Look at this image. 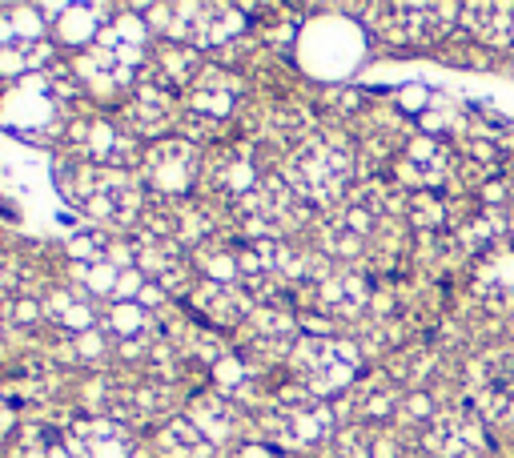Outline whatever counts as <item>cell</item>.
Returning a JSON list of instances; mask_svg holds the SVG:
<instances>
[{
    "mask_svg": "<svg viewBox=\"0 0 514 458\" xmlns=\"http://www.w3.org/2000/svg\"><path fill=\"white\" fill-rule=\"evenodd\" d=\"M61 185L97 221H133L141 213V185L121 169H101V165L65 169Z\"/></svg>",
    "mask_w": 514,
    "mask_h": 458,
    "instance_id": "1",
    "label": "cell"
},
{
    "mask_svg": "<svg viewBox=\"0 0 514 458\" xmlns=\"http://www.w3.org/2000/svg\"><path fill=\"white\" fill-rule=\"evenodd\" d=\"M145 61V29L133 17L109 21L105 33L81 53L77 69L93 89H117L133 77V69Z\"/></svg>",
    "mask_w": 514,
    "mask_h": 458,
    "instance_id": "2",
    "label": "cell"
},
{
    "mask_svg": "<svg viewBox=\"0 0 514 458\" xmlns=\"http://www.w3.org/2000/svg\"><path fill=\"white\" fill-rule=\"evenodd\" d=\"M350 153L330 145V141H310L302 145L290 165H286V185L306 197V201H334L342 189H346V177H350Z\"/></svg>",
    "mask_w": 514,
    "mask_h": 458,
    "instance_id": "3",
    "label": "cell"
},
{
    "mask_svg": "<svg viewBox=\"0 0 514 458\" xmlns=\"http://www.w3.org/2000/svg\"><path fill=\"white\" fill-rule=\"evenodd\" d=\"M153 25L181 41L185 49H205V45H221L229 37H237L245 29L241 13L229 9V5H165V9H153Z\"/></svg>",
    "mask_w": 514,
    "mask_h": 458,
    "instance_id": "4",
    "label": "cell"
},
{
    "mask_svg": "<svg viewBox=\"0 0 514 458\" xmlns=\"http://www.w3.org/2000/svg\"><path fill=\"white\" fill-rule=\"evenodd\" d=\"M290 358H294L306 390L318 394V398L350 386L354 374H358V362H362L358 346L354 342H338V338H302Z\"/></svg>",
    "mask_w": 514,
    "mask_h": 458,
    "instance_id": "5",
    "label": "cell"
},
{
    "mask_svg": "<svg viewBox=\"0 0 514 458\" xmlns=\"http://www.w3.org/2000/svg\"><path fill=\"white\" fill-rule=\"evenodd\" d=\"M266 422H270V430H274L286 446H314V442L330 438V430H334V410L322 406V398L310 394V390H282Z\"/></svg>",
    "mask_w": 514,
    "mask_h": 458,
    "instance_id": "6",
    "label": "cell"
},
{
    "mask_svg": "<svg viewBox=\"0 0 514 458\" xmlns=\"http://www.w3.org/2000/svg\"><path fill=\"white\" fill-rule=\"evenodd\" d=\"M241 217L249 225V234L278 238L290 225L302 221V205H298V193L286 185V177H274L241 197Z\"/></svg>",
    "mask_w": 514,
    "mask_h": 458,
    "instance_id": "7",
    "label": "cell"
},
{
    "mask_svg": "<svg viewBox=\"0 0 514 458\" xmlns=\"http://www.w3.org/2000/svg\"><path fill=\"white\" fill-rule=\"evenodd\" d=\"M41 13L37 9H0V73H21L37 65L41 49Z\"/></svg>",
    "mask_w": 514,
    "mask_h": 458,
    "instance_id": "8",
    "label": "cell"
},
{
    "mask_svg": "<svg viewBox=\"0 0 514 458\" xmlns=\"http://www.w3.org/2000/svg\"><path fill=\"white\" fill-rule=\"evenodd\" d=\"M69 141L73 149H81L89 161L97 165H109V169H121L137 157V145L129 137V129L113 125V121H101V117H89V121H77L69 129Z\"/></svg>",
    "mask_w": 514,
    "mask_h": 458,
    "instance_id": "9",
    "label": "cell"
},
{
    "mask_svg": "<svg viewBox=\"0 0 514 458\" xmlns=\"http://www.w3.org/2000/svg\"><path fill=\"white\" fill-rule=\"evenodd\" d=\"M145 177L161 193H185L197 177V149L189 141H157L145 153Z\"/></svg>",
    "mask_w": 514,
    "mask_h": 458,
    "instance_id": "10",
    "label": "cell"
},
{
    "mask_svg": "<svg viewBox=\"0 0 514 458\" xmlns=\"http://www.w3.org/2000/svg\"><path fill=\"white\" fill-rule=\"evenodd\" d=\"M193 306H197V314H201L205 322H213V326H237V322H249V318H253L249 298H245L233 282H213V278L197 282Z\"/></svg>",
    "mask_w": 514,
    "mask_h": 458,
    "instance_id": "11",
    "label": "cell"
},
{
    "mask_svg": "<svg viewBox=\"0 0 514 458\" xmlns=\"http://www.w3.org/2000/svg\"><path fill=\"white\" fill-rule=\"evenodd\" d=\"M77 458H133V438L117 422H81L73 430Z\"/></svg>",
    "mask_w": 514,
    "mask_h": 458,
    "instance_id": "12",
    "label": "cell"
},
{
    "mask_svg": "<svg viewBox=\"0 0 514 458\" xmlns=\"http://www.w3.org/2000/svg\"><path fill=\"white\" fill-rule=\"evenodd\" d=\"M233 101H237V81L225 77L221 69H205L201 81H197L193 93H189L193 113L205 117V121H225L229 109H233Z\"/></svg>",
    "mask_w": 514,
    "mask_h": 458,
    "instance_id": "13",
    "label": "cell"
},
{
    "mask_svg": "<svg viewBox=\"0 0 514 458\" xmlns=\"http://www.w3.org/2000/svg\"><path fill=\"white\" fill-rule=\"evenodd\" d=\"M157 446H161L165 458H209L217 442H213L193 418H173V422L161 430Z\"/></svg>",
    "mask_w": 514,
    "mask_h": 458,
    "instance_id": "14",
    "label": "cell"
},
{
    "mask_svg": "<svg viewBox=\"0 0 514 458\" xmlns=\"http://www.w3.org/2000/svg\"><path fill=\"white\" fill-rule=\"evenodd\" d=\"M253 326V350L262 354H294V322L282 310H257L249 318Z\"/></svg>",
    "mask_w": 514,
    "mask_h": 458,
    "instance_id": "15",
    "label": "cell"
},
{
    "mask_svg": "<svg viewBox=\"0 0 514 458\" xmlns=\"http://www.w3.org/2000/svg\"><path fill=\"white\" fill-rule=\"evenodd\" d=\"M322 302L330 310H338V314H358L370 302V286L358 274H330L322 282Z\"/></svg>",
    "mask_w": 514,
    "mask_h": 458,
    "instance_id": "16",
    "label": "cell"
},
{
    "mask_svg": "<svg viewBox=\"0 0 514 458\" xmlns=\"http://www.w3.org/2000/svg\"><path fill=\"white\" fill-rule=\"evenodd\" d=\"M57 33H61V41L65 45H93L101 33H105V21H101V9H93V5H69V9H61V25H57Z\"/></svg>",
    "mask_w": 514,
    "mask_h": 458,
    "instance_id": "17",
    "label": "cell"
},
{
    "mask_svg": "<svg viewBox=\"0 0 514 458\" xmlns=\"http://www.w3.org/2000/svg\"><path fill=\"white\" fill-rule=\"evenodd\" d=\"M129 117H133V129H137V133H161V129L169 125V93L157 89V85H145V89L137 93ZM129 117H125V121H129Z\"/></svg>",
    "mask_w": 514,
    "mask_h": 458,
    "instance_id": "18",
    "label": "cell"
},
{
    "mask_svg": "<svg viewBox=\"0 0 514 458\" xmlns=\"http://www.w3.org/2000/svg\"><path fill=\"white\" fill-rule=\"evenodd\" d=\"M209 177H213L221 189H233V193H249V189L262 185V181H257V169H253V161H249L245 149H229L225 161H213Z\"/></svg>",
    "mask_w": 514,
    "mask_h": 458,
    "instance_id": "19",
    "label": "cell"
},
{
    "mask_svg": "<svg viewBox=\"0 0 514 458\" xmlns=\"http://www.w3.org/2000/svg\"><path fill=\"white\" fill-rule=\"evenodd\" d=\"M73 438H65L61 430L53 426H33L25 430L21 446H17V458H73Z\"/></svg>",
    "mask_w": 514,
    "mask_h": 458,
    "instance_id": "20",
    "label": "cell"
},
{
    "mask_svg": "<svg viewBox=\"0 0 514 458\" xmlns=\"http://www.w3.org/2000/svg\"><path fill=\"white\" fill-rule=\"evenodd\" d=\"M189 418H193V422H197L213 442H217V438H225V434H233V410H229L225 402L201 398V402H197V410H193Z\"/></svg>",
    "mask_w": 514,
    "mask_h": 458,
    "instance_id": "21",
    "label": "cell"
},
{
    "mask_svg": "<svg viewBox=\"0 0 514 458\" xmlns=\"http://www.w3.org/2000/svg\"><path fill=\"white\" fill-rule=\"evenodd\" d=\"M109 322H113V330L125 338V342H141L149 330H153V322H149V314L141 310V306H117L113 314H109Z\"/></svg>",
    "mask_w": 514,
    "mask_h": 458,
    "instance_id": "22",
    "label": "cell"
},
{
    "mask_svg": "<svg viewBox=\"0 0 514 458\" xmlns=\"http://www.w3.org/2000/svg\"><path fill=\"white\" fill-rule=\"evenodd\" d=\"M442 213H446L442 201H430V197H418L414 201V221L418 225H442Z\"/></svg>",
    "mask_w": 514,
    "mask_h": 458,
    "instance_id": "23",
    "label": "cell"
},
{
    "mask_svg": "<svg viewBox=\"0 0 514 458\" xmlns=\"http://www.w3.org/2000/svg\"><path fill=\"white\" fill-rule=\"evenodd\" d=\"M426 101H430V93H426L422 85H410V89H402V105H406V109H422ZM422 113H426V109H422Z\"/></svg>",
    "mask_w": 514,
    "mask_h": 458,
    "instance_id": "24",
    "label": "cell"
},
{
    "mask_svg": "<svg viewBox=\"0 0 514 458\" xmlns=\"http://www.w3.org/2000/svg\"><path fill=\"white\" fill-rule=\"evenodd\" d=\"M470 153H474L478 161H490V157L498 153V145H494V141H474V145H470Z\"/></svg>",
    "mask_w": 514,
    "mask_h": 458,
    "instance_id": "25",
    "label": "cell"
},
{
    "mask_svg": "<svg viewBox=\"0 0 514 458\" xmlns=\"http://www.w3.org/2000/svg\"><path fill=\"white\" fill-rule=\"evenodd\" d=\"M13 430V406L5 402V398H0V438H5Z\"/></svg>",
    "mask_w": 514,
    "mask_h": 458,
    "instance_id": "26",
    "label": "cell"
},
{
    "mask_svg": "<svg viewBox=\"0 0 514 458\" xmlns=\"http://www.w3.org/2000/svg\"><path fill=\"white\" fill-rule=\"evenodd\" d=\"M434 406H430V398L426 394H418V398H410V414H418V418H426Z\"/></svg>",
    "mask_w": 514,
    "mask_h": 458,
    "instance_id": "27",
    "label": "cell"
},
{
    "mask_svg": "<svg viewBox=\"0 0 514 458\" xmlns=\"http://www.w3.org/2000/svg\"><path fill=\"white\" fill-rule=\"evenodd\" d=\"M482 197H486V201H502V197H506V185H502V181H490V185L482 189Z\"/></svg>",
    "mask_w": 514,
    "mask_h": 458,
    "instance_id": "28",
    "label": "cell"
},
{
    "mask_svg": "<svg viewBox=\"0 0 514 458\" xmlns=\"http://www.w3.org/2000/svg\"><path fill=\"white\" fill-rule=\"evenodd\" d=\"M241 458H274V454H270V450H266V446H249V450H245V454H241Z\"/></svg>",
    "mask_w": 514,
    "mask_h": 458,
    "instance_id": "29",
    "label": "cell"
},
{
    "mask_svg": "<svg viewBox=\"0 0 514 458\" xmlns=\"http://www.w3.org/2000/svg\"><path fill=\"white\" fill-rule=\"evenodd\" d=\"M506 422H514V398H510V406H506Z\"/></svg>",
    "mask_w": 514,
    "mask_h": 458,
    "instance_id": "30",
    "label": "cell"
}]
</instances>
